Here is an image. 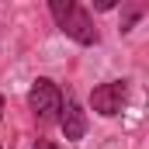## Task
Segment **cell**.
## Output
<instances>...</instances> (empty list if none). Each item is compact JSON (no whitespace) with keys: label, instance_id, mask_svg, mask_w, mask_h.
I'll list each match as a JSON object with an SVG mask.
<instances>
[{"label":"cell","instance_id":"obj_1","mask_svg":"<svg viewBox=\"0 0 149 149\" xmlns=\"http://www.w3.org/2000/svg\"><path fill=\"white\" fill-rule=\"evenodd\" d=\"M49 10H52V21L56 28L66 38H73L76 45H97V28H94V17L87 7H80L76 0H49Z\"/></svg>","mask_w":149,"mask_h":149},{"label":"cell","instance_id":"obj_2","mask_svg":"<svg viewBox=\"0 0 149 149\" xmlns=\"http://www.w3.org/2000/svg\"><path fill=\"white\" fill-rule=\"evenodd\" d=\"M28 108L35 111V118L42 121V125L59 121V111H63V90H59L52 80L38 76L35 83H31V90H28Z\"/></svg>","mask_w":149,"mask_h":149},{"label":"cell","instance_id":"obj_3","mask_svg":"<svg viewBox=\"0 0 149 149\" xmlns=\"http://www.w3.org/2000/svg\"><path fill=\"white\" fill-rule=\"evenodd\" d=\"M125 97H128V83H125V80H108V83L94 87V94H90V108H94L97 114H104V118H114V114L121 111Z\"/></svg>","mask_w":149,"mask_h":149},{"label":"cell","instance_id":"obj_4","mask_svg":"<svg viewBox=\"0 0 149 149\" xmlns=\"http://www.w3.org/2000/svg\"><path fill=\"white\" fill-rule=\"evenodd\" d=\"M59 128H63V135L66 139H83L87 135V114L83 108L76 104L73 97H63V111H59Z\"/></svg>","mask_w":149,"mask_h":149},{"label":"cell","instance_id":"obj_5","mask_svg":"<svg viewBox=\"0 0 149 149\" xmlns=\"http://www.w3.org/2000/svg\"><path fill=\"white\" fill-rule=\"evenodd\" d=\"M128 7H125V14H121V31H132L135 28V21L142 17V10H146V0H125Z\"/></svg>","mask_w":149,"mask_h":149},{"label":"cell","instance_id":"obj_6","mask_svg":"<svg viewBox=\"0 0 149 149\" xmlns=\"http://www.w3.org/2000/svg\"><path fill=\"white\" fill-rule=\"evenodd\" d=\"M118 3H121V0H94V10H101V14H104V10H114Z\"/></svg>","mask_w":149,"mask_h":149},{"label":"cell","instance_id":"obj_7","mask_svg":"<svg viewBox=\"0 0 149 149\" xmlns=\"http://www.w3.org/2000/svg\"><path fill=\"white\" fill-rule=\"evenodd\" d=\"M35 149H59V146H56V142H49V139H38Z\"/></svg>","mask_w":149,"mask_h":149},{"label":"cell","instance_id":"obj_8","mask_svg":"<svg viewBox=\"0 0 149 149\" xmlns=\"http://www.w3.org/2000/svg\"><path fill=\"white\" fill-rule=\"evenodd\" d=\"M0 114H3V97H0ZM0 149H3V146H0Z\"/></svg>","mask_w":149,"mask_h":149}]
</instances>
